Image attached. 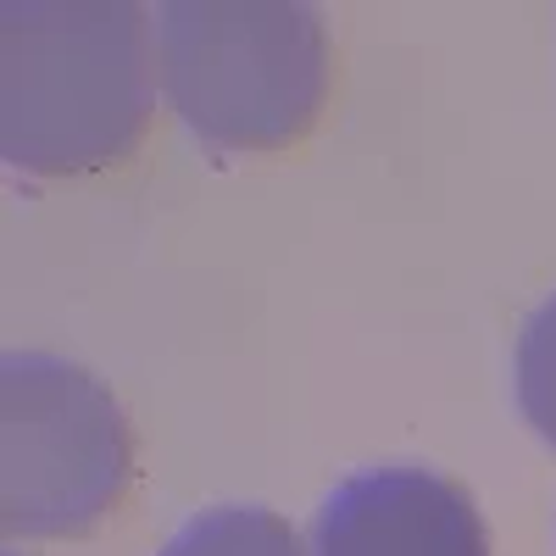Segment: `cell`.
Masks as SVG:
<instances>
[{"mask_svg": "<svg viewBox=\"0 0 556 556\" xmlns=\"http://www.w3.org/2000/svg\"><path fill=\"white\" fill-rule=\"evenodd\" d=\"M156 17L134 0H7L0 146L28 173L123 162L156 106Z\"/></svg>", "mask_w": 556, "mask_h": 556, "instance_id": "1", "label": "cell"}, {"mask_svg": "<svg viewBox=\"0 0 556 556\" xmlns=\"http://www.w3.org/2000/svg\"><path fill=\"white\" fill-rule=\"evenodd\" d=\"M156 78L173 112L228 151H278L329 96V28L306 0H167Z\"/></svg>", "mask_w": 556, "mask_h": 556, "instance_id": "2", "label": "cell"}, {"mask_svg": "<svg viewBox=\"0 0 556 556\" xmlns=\"http://www.w3.org/2000/svg\"><path fill=\"white\" fill-rule=\"evenodd\" d=\"M128 479V424L78 362L7 351L0 362V523L17 540L96 529Z\"/></svg>", "mask_w": 556, "mask_h": 556, "instance_id": "3", "label": "cell"}, {"mask_svg": "<svg viewBox=\"0 0 556 556\" xmlns=\"http://www.w3.org/2000/svg\"><path fill=\"white\" fill-rule=\"evenodd\" d=\"M312 556H490L468 490L429 468H362L323 495Z\"/></svg>", "mask_w": 556, "mask_h": 556, "instance_id": "4", "label": "cell"}, {"mask_svg": "<svg viewBox=\"0 0 556 556\" xmlns=\"http://www.w3.org/2000/svg\"><path fill=\"white\" fill-rule=\"evenodd\" d=\"M156 556H312V551L267 506H206Z\"/></svg>", "mask_w": 556, "mask_h": 556, "instance_id": "5", "label": "cell"}, {"mask_svg": "<svg viewBox=\"0 0 556 556\" xmlns=\"http://www.w3.org/2000/svg\"><path fill=\"white\" fill-rule=\"evenodd\" d=\"M513 384H518V406L529 417V429L556 445V295L540 301L518 334L513 351Z\"/></svg>", "mask_w": 556, "mask_h": 556, "instance_id": "6", "label": "cell"}]
</instances>
